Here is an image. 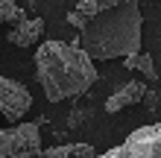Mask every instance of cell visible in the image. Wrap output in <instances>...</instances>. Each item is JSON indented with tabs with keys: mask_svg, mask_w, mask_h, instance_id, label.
I'll return each instance as SVG.
<instances>
[{
	"mask_svg": "<svg viewBox=\"0 0 161 158\" xmlns=\"http://www.w3.org/2000/svg\"><path fill=\"white\" fill-rule=\"evenodd\" d=\"M35 76H38L44 97L50 103L82 97L100 79L97 64L76 44L64 41H41L35 50Z\"/></svg>",
	"mask_w": 161,
	"mask_h": 158,
	"instance_id": "1",
	"label": "cell"
},
{
	"mask_svg": "<svg viewBox=\"0 0 161 158\" xmlns=\"http://www.w3.org/2000/svg\"><path fill=\"white\" fill-rule=\"evenodd\" d=\"M141 30H144L141 3L138 0H117L114 6L97 12L88 21V26L79 32V47L94 62L123 59V56L141 50Z\"/></svg>",
	"mask_w": 161,
	"mask_h": 158,
	"instance_id": "2",
	"label": "cell"
},
{
	"mask_svg": "<svg viewBox=\"0 0 161 158\" xmlns=\"http://www.w3.org/2000/svg\"><path fill=\"white\" fill-rule=\"evenodd\" d=\"M100 158H161V120L135 129Z\"/></svg>",
	"mask_w": 161,
	"mask_h": 158,
	"instance_id": "3",
	"label": "cell"
},
{
	"mask_svg": "<svg viewBox=\"0 0 161 158\" xmlns=\"http://www.w3.org/2000/svg\"><path fill=\"white\" fill-rule=\"evenodd\" d=\"M41 132L38 123H18L12 129H0V158H38Z\"/></svg>",
	"mask_w": 161,
	"mask_h": 158,
	"instance_id": "4",
	"label": "cell"
},
{
	"mask_svg": "<svg viewBox=\"0 0 161 158\" xmlns=\"http://www.w3.org/2000/svg\"><path fill=\"white\" fill-rule=\"evenodd\" d=\"M30 108H32V94L30 91L21 82H15L9 76H0V114H3V120L18 123Z\"/></svg>",
	"mask_w": 161,
	"mask_h": 158,
	"instance_id": "5",
	"label": "cell"
},
{
	"mask_svg": "<svg viewBox=\"0 0 161 158\" xmlns=\"http://www.w3.org/2000/svg\"><path fill=\"white\" fill-rule=\"evenodd\" d=\"M144 94H147V82L141 79H132V82H123V85L106 100V111L108 114H114L120 108H129L135 103H144Z\"/></svg>",
	"mask_w": 161,
	"mask_h": 158,
	"instance_id": "6",
	"label": "cell"
},
{
	"mask_svg": "<svg viewBox=\"0 0 161 158\" xmlns=\"http://www.w3.org/2000/svg\"><path fill=\"white\" fill-rule=\"evenodd\" d=\"M44 35V21L41 18H24V21H18L12 26V32L6 35L9 41L15 44V47H35V44L41 41Z\"/></svg>",
	"mask_w": 161,
	"mask_h": 158,
	"instance_id": "7",
	"label": "cell"
},
{
	"mask_svg": "<svg viewBox=\"0 0 161 158\" xmlns=\"http://www.w3.org/2000/svg\"><path fill=\"white\" fill-rule=\"evenodd\" d=\"M97 150L91 144H59L50 150H41L38 158H94Z\"/></svg>",
	"mask_w": 161,
	"mask_h": 158,
	"instance_id": "8",
	"label": "cell"
},
{
	"mask_svg": "<svg viewBox=\"0 0 161 158\" xmlns=\"http://www.w3.org/2000/svg\"><path fill=\"white\" fill-rule=\"evenodd\" d=\"M123 68L126 70H141L147 79H155V64H153V56L149 53H129V56H123Z\"/></svg>",
	"mask_w": 161,
	"mask_h": 158,
	"instance_id": "9",
	"label": "cell"
},
{
	"mask_svg": "<svg viewBox=\"0 0 161 158\" xmlns=\"http://www.w3.org/2000/svg\"><path fill=\"white\" fill-rule=\"evenodd\" d=\"M24 21V9L18 6V0H0V24H18Z\"/></svg>",
	"mask_w": 161,
	"mask_h": 158,
	"instance_id": "10",
	"label": "cell"
},
{
	"mask_svg": "<svg viewBox=\"0 0 161 158\" xmlns=\"http://www.w3.org/2000/svg\"><path fill=\"white\" fill-rule=\"evenodd\" d=\"M114 3H117V0H76V9H82L88 18H94L97 12H103V9H108Z\"/></svg>",
	"mask_w": 161,
	"mask_h": 158,
	"instance_id": "11",
	"label": "cell"
},
{
	"mask_svg": "<svg viewBox=\"0 0 161 158\" xmlns=\"http://www.w3.org/2000/svg\"><path fill=\"white\" fill-rule=\"evenodd\" d=\"M64 21H68L70 26H76V30L82 32V30H85V26H88V21H91V18H88V15H85V12H82V9H70V12H68V15H64Z\"/></svg>",
	"mask_w": 161,
	"mask_h": 158,
	"instance_id": "12",
	"label": "cell"
},
{
	"mask_svg": "<svg viewBox=\"0 0 161 158\" xmlns=\"http://www.w3.org/2000/svg\"><path fill=\"white\" fill-rule=\"evenodd\" d=\"M85 120H91V108H73V111H70V117H68V126H70V129H76L79 123H85Z\"/></svg>",
	"mask_w": 161,
	"mask_h": 158,
	"instance_id": "13",
	"label": "cell"
},
{
	"mask_svg": "<svg viewBox=\"0 0 161 158\" xmlns=\"http://www.w3.org/2000/svg\"><path fill=\"white\" fill-rule=\"evenodd\" d=\"M144 106H147V111H158V91H149V88H147Z\"/></svg>",
	"mask_w": 161,
	"mask_h": 158,
	"instance_id": "14",
	"label": "cell"
},
{
	"mask_svg": "<svg viewBox=\"0 0 161 158\" xmlns=\"http://www.w3.org/2000/svg\"><path fill=\"white\" fill-rule=\"evenodd\" d=\"M0 120H3V114H0Z\"/></svg>",
	"mask_w": 161,
	"mask_h": 158,
	"instance_id": "15",
	"label": "cell"
}]
</instances>
